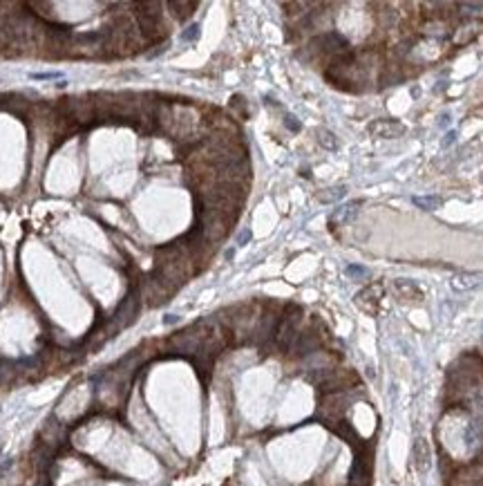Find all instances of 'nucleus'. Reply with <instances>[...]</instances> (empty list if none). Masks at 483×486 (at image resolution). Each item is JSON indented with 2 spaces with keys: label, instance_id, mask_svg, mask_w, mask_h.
Listing matches in <instances>:
<instances>
[{
  "label": "nucleus",
  "instance_id": "nucleus-11",
  "mask_svg": "<svg viewBox=\"0 0 483 486\" xmlns=\"http://www.w3.org/2000/svg\"><path fill=\"white\" fill-rule=\"evenodd\" d=\"M168 7L170 9H175L172 14H175V18L177 20H186L188 16L193 14V9H195V2H168Z\"/></svg>",
  "mask_w": 483,
  "mask_h": 486
},
{
  "label": "nucleus",
  "instance_id": "nucleus-7",
  "mask_svg": "<svg viewBox=\"0 0 483 486\" xmlns=\"http://www.w3.org/2000/svg\"><path fill=\"white\" fill-rule=\"evenodd\" d=\"M394 291L398 294L400 300H421V291L416 289V285L409 280H405V278H398V280H394Z\"/></svg>",
  "mask_w": 483,
  "mask_h": 486
},
{
  "label": "nucleus",
  "instance_id": "nucleus-1",
  "mask_svg": "<svg viewBox=\"0 0 483 486\" xmlns=\"http://www.w3.org/2000/svg\"><path fill=\"white\" fill-rule=\"evenodd\" d=\"M139 309H141V294L130 289L126 294V298L119 303V307L114 309V314L107 318V327H110L112 336H116L121 329L130 327L132 323L137 321V316H139Z\"/></svg>",
  "mask_w": 483,
  "mask_h": 486
},
{
  "label": "nucleus",
  "instance_id": "nucleus-8",
  "mask_svg": "<svg viewBox=\"0 0 483 486\" xmlns=\"http://www.w3.org/2000/svg\"><path fill=\"white\" fill-rule=\"evenodd\" d=\"M358 211H360V202H351V204H344L340 206V209H336L334 213V222H351L353 217L358 215Z\"/></svg>",
  "mask_w": 483,
  "mask_h": 486
},
{
  "label": "nucleus",
  "instance_id": "nucleus-10",
  "mask_svg": "<svg viewBox=\"0 0 483 486\" xmlns=\"http://www.w3.org/2000/svg\"><path fill=\"white\" fill-rule=\"evenodd\" d=\"M344 195H347V186H331V188H327V191L318 193V200L325 202V204H331V202L342 200Z\"/></svg>",
  "mask_w": 483,
  "mask_h": 486
},
{
  "label": "nucleus",
  "instance_id": "nucleus-6",
  "mask_svg": "<svg viewBox=\"0 0 483 486\" xmlns=\"http://www.w3.org/2000/svg\"><path fill=\"white\" fill-rule=\"evenodd\" d=\"M318 345H320V341H318V336L313 332H300L291 350L295 352L297 356H309L318 350Z\"/></svg>",
  "mask_w": 483,
  "mask_h": 486
},
{
  "label": "nucleus",
  "instance_id": "nucleus-12",
  "mask_svg": "<svg viewBox=\"0 0 483 486\" xmlns=\"http://www.w3.org/2000/svg\"><path fill=\"white\" fill-rule=\"evenodd\" d=\"M318 141H320L325 148H329V150H336L338 148V139H336V135L334 132H329V130H318Z\"/></svg>",
  "mask_w": 483,
  "mask_h": 486
},
{
  "label": "nucleus",
  "instance_id": "nucleus-17",
  "mask_svg": "<svg viewBox=\"0 0 483 486\" xmlns=\"http://www.w3.org/2000/svg\"><path fill=\"white\" fill-rule=\"evenodd\" d=\"M284 126H287L291 132H300V123L295 121V117H293V114H287V117H284Z\"/></svg>",
  "mask_w": 483,
  "mask_h": 486
},
{
  "label": "nucleus",
  "instance_id": "nucleus-13",
  "mask_svg": "<svg viewBox=\"0 0 483 486\" xmlns=\"http://www.w3.org/2000/svg\"><path fill=\"white\" fill-rule=\"evenodd\" d=\"M474 285H479V280L474 276H456L454 280H452V287H454V289H459V291L472 289Z\"/></svg>",
  "mask_w": 483,
  "mask_h": 486
},
{
  "label": "nucleus",
  "instance_id": "nucleus-16",
  "mask_svg": "<svg viewBox=\"0 0 483 486\" xmlns=\"http://www.w3.org/2000/svg\"><path fill=\"white\" fill-rule=\"evenodd\" d=\"M251 238H253V233H251V229H242L240 233H237V247H244V244H248L251 242Z\"/></svg>",
  "mask_w": 483,
  "mask_h": 486
},
{
  "label": "nucleus",
  "instance_id": "nucleus-4",
  "mask_svg": "<svg viewBox=\"0 0 483 486\" xmlns=\"http://www.w3.org/2000/svg\"><path fill=\"white\" fill-rule=\"evenodd\" d=\"M412 464L418 473H428L430 466H432V450H430V444L428 439H414L412 444Z\"/></svg>",
  "mask_w": 483,
  "mask_h": 486
},
{
  "label": "nucleus",
  "instance_id": "nucleus-20",
  "mask_svg": "<svg viewBox=\"0 0 483 486\" xmlns=\"http://www.w3.org/2000/svg\"><path fill=\"white\" fill-rule=\"evenodd\" d=\"M454 137H456V132H447V139L443 141V146H450L452 141H454Z\"/></svg>",
  "mask_w": 483,
  "mask_h": 486
},
{
  "label": "nucleus",
  "instance_id": "nucleus-2",
  "mask_svg": "<svg viewBox=\"0 0 483 486\" xmlns=\"http://www.w3.org/2000/svg\"><path fill=\"white\" fill-rule=\"evenodd\" d=\"M300 321H302V307H297V305H289L287 312H284V316L280 318L278 334H275V343H278L280 350L289 352L293 347L297 334H300V329H297Z\"/></svg>",
  "mask_w": 483,
  "mask_h": 486
},
{
  "label": "nucleus",
  "instance_id": "nucleus-18",
  "mask_svg": "<svg viewBox=\"0 0 483 486\" xmlns=\"http://www.w3.org/2000/svg\"><path fill=\"white\" fill-rule=\"evenodd\" d=\"M60 72H43V74H32V79L36 81H49V79H60Z\"/></svg>",
  "mask_w": 483,
  "mask_h": 486
},
{
  "label": "nucleus",
  "instance_id": "nucleus-5",
  "mask_svg": "<svg viewBox=\"0 0 483 486\" xmlns=\"http://www.w3.org/2000/svg\"><path fill=\"white\" fill-rule=\"evenodd\" d=\"M369 132L374 137H381V139H394V137L403 135L405 126L398 121H389V119H378V121L369 123Z\"/></svg>",
  "mask_w": 483,
  "mask_h": 486
},
{
  "label": "nucleus",
  "instance_id": "nucleus-9",
  "mask_svg": "<svg viewBox=\"0 0 483 486\" xmlns=\"http://www.w3.org/2000/svg\"><path fill=\"white\" fill-rule=\"evenodd\" d=\"M412 202L423 211H436L443 206V200L438 195H416Z\"/></svg>",
  "mask_w": 483,
  "mask_h": 486
},
{
  "label": "nucleus",
  "instance_id": "nucleus-19",
  "mask_svg": "<svg viewBox=\"0 0 483 486\" xmlns=\"http://www.w3.org/2000/svg\"><path fill=\"white\" fill-rule=\"evenodd\" d=\"M177 321H179V316H175V314H168V316L163 318V323H166V325H172V323H177Z\"/></svg>",
  "mask_w": 483,
  "mask_h": 486
},
{
  "label": "nucleus",
  "instance_id": "nucleus-14",
  "mask_svg": "<svg viewBox=\"0 0 483 486\" xmlns=\"http://www.w3.org/2000/svg\"><path fill=\"white\" fill-rule=\"evenodd\" d=\"M344 273H347L349 278H353V280H360V278L369 276V269L367 267H360V265H349L347 269H344Z\"/></svg>",
  "mask_w": 483,
  "mask_h": 486
},
{
  "label": "nucleus",
  "instance_id": "nucleus-15",
  "mask_svg": "<svg viewBox=\"0 0 483 486\" xmlns=\"http://www.w3.org/2000/svg\"><path fill=\"white\" fill-rule=\"evenodd\" d=\"M197 38H199V25H197V23L188 25V27L181 32V41L193 43V41H197Z\"/></svg>",
  "mask_w": 483,
  "mask_h": 486
},
{
  "label": "nucleus",
  "instance_id": "nucleus-3",
  "mask_svg": "<svg viewBox=\"0 0 483 486\" xmlns=\"http://www.w3.org/2000/svg\"><path fill=\"white\" fill-rule=\"evenodd\" d=\"M381 296H383V285L381 282H374V285H367L362 291L356 294V307L367 312L369 316L378 312V305H381Z\"/></svg>",
  "mask_w": 483,
  "mask_h": 486
}]
</instances>
